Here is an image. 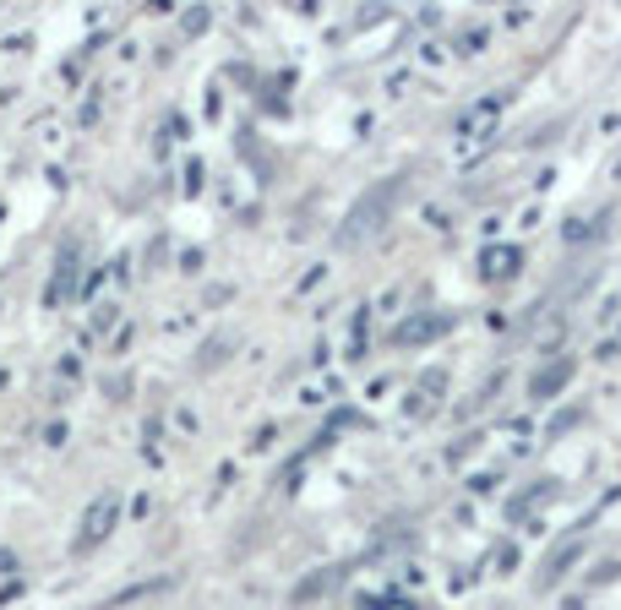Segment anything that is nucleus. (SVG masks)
I'll return each mask as SVG.
<instances>
[{"mask_svg":"<svg viewBox=\"0 0 621 610\" xmlns=\"http://www.w3.org/2000/svg\"><path fill=\"white\" fill-rule=\"evenodd\" d=\"M518 268H523V251H518V246H490V251L479 257V279H485V284L518 279Z\"/></svg>","mask_w":621,"mask_h":610,"instance_id":"obj_5","label":"nucleus"},{"mask_svg":"<svg viewBox=\"0 0 621 610\" xmlns=\"http://www.w3.org/2000/svg\"><path fill=\"white\" fill-rule=\"evenodd\" d=\"M437 332H448V316H415V321H404V327L393 332V343H426V338H437Z\"/></svg>","mask_w":621,"mask_h":610,"instance_id":"obj_7","label":"nucleus"},{"mask_svg":"<svg viewBox=\"0 0 621 610\" xmlns=\"http://www.w3.org/2000/svg\"><path fill=\"white\" fill-rule=\"evenodd\" d=\"M398 191H404V180H382V185H371V191L349 207V218H343L338 240H343V246H354V240H365L371 229H382V224H387V213H393V202H398Z\"/></svg>","mask_w":621,"mask_h":610,"instance_id":"obj_1","label":"nucleus"},{"mask_svg":"<svg viewBox=\"0 0 621 610\" xmlns=\"http://www.w3.org/2000/svg\"><path fill=\"white\" fill-rule=\"evenodd\" d=\"M545 496H556V479H534L523 496H512V501H507V518H523V512H529L534 501H545Z\"/></svg>","mask_w":621,"mask_h":610,"instance_id":"obj_8","label":"nucleus"},{"mask_svg":"<svg viewBox=\"0 0 621 610\" xmlns=\"http://www.w3.org/2000/svg\"><path fill=\"white\" fill-rule=\"evenodd\" d=\"M617 578H621V562H600V567L589 573V584H595V589H600V584H617Z\"/></svg>","mask_w":621,"mask_h":610,"instance_id":"obj_9","label":"nucleus"},{"mask_svg":"<svg viewBox=\"0 0 621 610\" xmlns=\"http://www.w3.org/2000/svg\"><path fill=\"white\" fill-rule=\"evenodd\" d=\"M501 110H507V93H485V99H474L464 115H459V137H464V143L490 137V132H496V121H501Z\"/></svg>","mask_w":621,"mask_h":610,"instance_id":"obj_3","label":"nucleus"},{"mask_svg":"<svg viewBox=\"0 0 621 610\" xmlns=\"http://www.w3.org/2000/svg\"><path fill=\"white\" fill-rule=\"evenodd\" d=\"M578 556H584V540H567V545H556L551 556H545V567H540V589H556L573 567H578Z\"/></svg>","mask_w":621,"mask_h":610,"instance_id":"obj_6","label":"nucleus"},{"mask_svg":"<svg viewBox=\"0 0 621 610\" xmlns=\"http://www.w3.org/2000/svg\"><path fill=\"white\" fill-rule=\"evenodd\" d=\"M121 490H104L93 507H88V518H82V534H77V551H93L99 540H110L115 534V523H121Z\"/></svg>","mask_w":621,"mask_h":610,"instance_id":"obj_2","label":"nucleus"},{"mask_svg":"<svg viewBox=\"0 0 621 610\" xmlns=\"http://www.w3.org/2000/svg\"><path fill=\"white\" fill-rule=\"evenodd\" d=\"M573 371H578V360H567V354L551 360V365H540V371L529 376V404H551V398L573 382Z\"/></svg>","mask_w":621,"mask_h":610,"instance_id":"obj_4","label":"nucleus"},{"mask_svg":"<svg viewBox=\"0 0 621 610\" xmlns=\"http://www.w3.org/2000/svg\"><path fill=\"white\" fill-rule=\"evenodd\" d=\"M479 44H485V27H468V33H464V55H479Z\"/></svg>","mask_w":621,"mask_h":610,"instance_id":"obj_10","label":"nucleus"}]
</instances>
